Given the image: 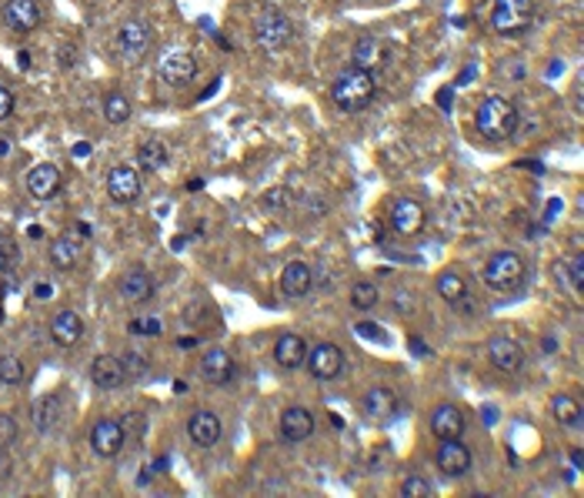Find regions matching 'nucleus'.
Wrapping results in <instances>:
<instances>
[{
	"mask_svg": "<svg viewBox=\"0 0 584 498\" xmlns=\"http://www.w3.org/2000/svg\"><path fill=\"white\" fill-rule=\"evenodd\" d=\"M534 21V0H498L491 11V27L498 34H521Z\"/></svg>",
	"mask_w": 584,
	"mask_h": 498,
	"instance_id": "nucleus-5",
	"label": "nucleus"
},
{
	"mask_svg": "<svg viewBox=\"0 0 584 498\" xmlns=\"http://www.w3.org/2000/svg\"><path fill=\"white\" fill-rule=\"evenodd\" d=\"M137 161L144 171H164L167 167V147L161 144V137H147L137 147Z\"/></svg>",
	"mask_w": 584,
	"mask_h": 498,
	"instance_id": "nucleus-30",
	"label": "nucleus"
},
{
	"mask_svg": "<svg viewBox=\"0 0 584 498\" xmlns=\"http://www.w3.org/2000/svg\"><path fill=\"white\" fill-rule=\"evenodd\" d=\"M364 412H368L371 418L384 422V418H391L398 412V398H394V392H388V388H371V392L364 394Z\"/></svg>",
	"mask_w": 584,
	"mask_h": 498,
	"instance_id": "nucleus-29",
	"label": "nucleus"
},
{
	"mask_svg": "<svg viewBox=\"0 0 584 498\" xmlns=\"http://www.w3.org/2000/svg\"><path fill=\"white\" fill-rule=\"evenodd\" d=\"M24 362L17 354H4L0 358V384H21L24 382Z\"/></svg>",
	"mask_w": 584,
	"mask_h": 498,
	"instance_id": "nucleus-35",
	"label": "nucleus"
},
{
	"mask_svg": "<svg viewBox=\"0 0 584 498\" xmlns=\"http://www.w3.org/2000/svg\"><path fill=\"white\" fill-rule=\"evenodd\" d=\"M388 218H391L394 234H401V238H414V234L424 231L428 214H424V208H421V201H414V197H398V201L391 204Z\"/></svg>",
	"mask_w": 584,
	"mask_h": 498,
	"instance_id": "nucleus-7",
	"label": "nucleus"
},
{
	"mask_svg": "<svg viewBox=\"0 0 584 498\" xmlns=\"http://www.w3.org/2000/svg\"><path fill=\"white\" fill-rule=\"evenodd\" d=\"M194 74H197V61L187 47H167V51L161 54V61H157V77L164 84H171V87L191 84Z\"/></svg>",
	"mask_w": 584,
	"mask_h": 498,
	"instance_id": "nucleus-6",
	"label": "nucleus"
},
{
	"mask_svg": "<svg viewBox=\"0 0 584 498\" xmlns=\"http://www.w3.org/2000/svg\"><path fill=\"white\" fill-rule=\"evenodd\" d=\"M558 278L568 281V291H571L574 298H581V291H584V258L581 254H574L571 261L558 264Z\"/></svg>",
	"mask_w": 584,
	"mask_h": 498,
	"instance_id": "nucleus-32",
	"label": "nucleus"
},
{
	"mask_svg": "<svg viewBox=\"0 0 584 498\" xmlns=\"http://www.w3.org/2000/svg\"><path fill=\"white\" fill-rule=\"evenodd\" d=\"M81 251H84V241H77L74 234H61V238L51 244V264L57 271H74L81 264Z\"/></svg>",
	"mask_w": 584,
	"mask_h": 498,
	"instance_id": "nucleus-26",
	"label": "nucleus"
},
{
	"mask_svg": "<svg viewBox=\"0 0 584 498\" xmlns=\"http://www.w3.org/2000/svg\"><path fill=\"white\" fill-rule=\"evenodd\" d=\"M308 372L318 378V382H334L341 372H344V352L338 344L331 342H321L314 348H308Z\"/></svg>",
	"mask_w": 584,
	"mask_h": 498,
	"instance_id": "nucleus-8",
	"label": "nucleus"
},
{
	"mask_svg": "<svg viewBox=\"0 0 584 498\" xmlns=\"http://www.w3.org/2000/svg\"><path fill=\"white\" fill-rule=\"evenodd\" d=\"M474 124H478V134L484 141H508L514 137L518 131V107L514 101L501 97V94H491V97H484L481 107H478V115H474Z\"/></svg>",
	"mask_w": 584,
	"mask_h": 498,
	"instance_id": "nucleus-1",
	"label": "nucleus"
},
{
	"mask_svg": "<svg viewBox=\"0 0 584 498\" xmlns=\"http://www.w3.org/2000/svg\"><path fill=\"white\" fill-rule=\"evenodd\" d=\"M314 415H311L308 408L301 405H291L284 408V415H281V435L287 438V442H308L311 435H314Z\"/></svg>",
	"mask_w": 584,
	"mask_h": 498,
	"instance_id": "nucleus-19",
	"label": "nucleus"
},
{
	"mask_svg": "<svg viewBox=\"0 0 584 498\" xmlns=\"http://www.w3.org/2000/svg\"><path fill=\"white\" fill-rule=\"evenodd\" d=\"M361 334H368V338H378V342H384V332L381 328H371V324H358Z\"/></svg>",
	"mask_w": 584,
	"mask_h": 498,
	"instance_id": "nucleus-41",
	"label": "nucleus"
},
{
	"mask_svg": "<svg viewBox=\"0 0 584 498\" xmlns=\"http://www.w3.org/2000/svg\"><path fill=\"white\" fill-rule=\"evenodd\" d=\"M311 284H314V278H311V268L304 261H291V264L281 271V291H284L287 298H304L311 291Z\"/></svg>",
	"mask_w": 584,
	"mask_h": 498,
	"instance_id": "nucleus-25",
	"label": "nucleus"
},
{
	"mask_svg": "<svg viewBox=\"0 0 584 498\" xmlns=\"http://www.w3.org/2000/svg\"><path fill=\"white\" fill-rule=\"evenodd\" d=\"M27 191H31L37 201H47L61 191V171L54 164H37L31 167V174H27Z\"/></svg>",
	"mask_w": 584,
	"mask_h": 498,
	"instance_id": "nucleus-24",
	"label": "nucleus"
},
{
	"mask_svg": "<svg viewBox=\"0 0 584 498\" xmlns=\"http://www.w3.org/2000/svg\"><path fill=\"white\" fill-rule=\"evenodd\" d=\"M401 495L404 498H431L434 495V485H431L424 475H408L404 485H401Z\"/></svg>",
	"mask_w": 584,
	"mask_h": 498,
	"instance_id": "nucleus-36",
	"label": "nucleus"
},
{
	"mask_svg": "<svg viewBox=\"0 0 584 498\" xmlns=\"http://www.w3.org/2000/svg\"><path fill=\"white\" fill-rule=\"evenodd\" d=\"M524 258L518 251H494L484 264V284L494 291H514L524 281Z\"/></svg>",
	"mask_w": 584,
	"mask_h": 498,
	"instance_id": "nucleus-3",
	"label": "nucleus"
},
{
	"mask_svg": "<svg viewBox=\"0 0 584 498\" xmlns=\"http://www.w3.org/2000/svg\"><path fill=\"white\" fill-rule=\"evenodd\" d=\"M197 344V338H177V348H184V352H191Z\"/></svg>",
	"mask_w": 584,
	"mask_h": 498,
	"instance_id": "nucleus-43",
	"label": "nucleus"
},
{
	"mask_svg": "<svg viewBox=\"0 0 584 498\" xmlns=\"http://www.w3.org/2000/svg\"><path fill=\"white\" fill-rule=\"evenodd\" d=\"M87 154H91V144H74V157H77V161Z\"/></svg>",
	"mask_w": 584,
	"mask_h": 498,
	"instance_id": "nucleus-42",
	"label": "nucleus"
},
{
	"mask_svg": "<svg viewBox=\"0 0 584 498\" xmlns=\"http://www.w3.org/2000/svg\"><path fill=\"white\" fill-rule=\"evenodd\" d=\"M17 435H21L17 422H14L11 415H0V452H4V448H11L14 442H17Z\"/></svg>",
	"mask_w": 584,
	"mask_h": 498,
	"instance_id": "nucleus-37",
	"label": "nucleus"
},
{
	"mask_svg": "<svg viewBox=\"0 0 584 498\" xmlns=\"http://www.w3.org/2000/svg\"><path fill=\"white\" fill-rule=\"evenodd\" d=\"M124 425L114 422V418H101L97 425L91 428V448L97 452L101 458H114L117 452L124 448Z\"/></svg>",
	"mask_w": 584,
	"mask_h": 498,
	"instance_id": "nucleus-16",
	"label": "nucleus"
},
{
	"mask_svg": "<svg viewBox=\"0 0 584 498\" xmlns=\"http://www.w3.org/2000/svg\"><path fill=\"white\" fill-rule=\"evenodd\" d=\"M464 432V415L458 405H438L434 412H431V435L441 438V442H448V438H461Z\"/></svg>",
	"mask_w": 584,
	"mask_h": 498,
	"instance_id": "nucleus-20",
	"label": "nucleus"
},
{
	"mask_svg": "<svg viewBox=\"0 0 584 498\" xmlns=\"http://www.w3.org/2000/svg\"><path fill=\"white\" fill-rule=\"evenodd\" d=\"M374 91H378V84H374V74L361 71V67H348V71H341L331 84V97H334V105L341 111H364V107L374 101Z\"/></svg>",
	"mask_w": 584,
	"mask_h": 498,
	"instance_id": "nucleus-2",
	"label": "nucleus"
},
{
	"mask_svg": "<svg viewBox=\"0 0 584 498\" xmlns=\"http://www.w3.org/2000/svg\"><path fill=\"white\" fill-rule=\"evenodd\" d=\"M201 374H204L211 384H231L237 378V362L224 348H207L201 354Z\"/></svg>",
	"mask_w": 584,
	"mask_h": 498,
	"instance_id": "nucleus-15",
	"label": "nucleus"
},
{
	"mask_svg": "<svg viewBox=\"0 0 584 498\" xmlns=\"http://www.w3.org/2000/svg\"><path fill=\"white\" fill-rule=\"evenodd\" d=\"M11 115H14V94H11V87L0 84V121H7Z\"/></svg>",
	"mask_w": 584,
	"mask_h": 498,
	"instance_id": "nucleus-39",
	"label": "nucleus"
},
{
	"mask_svg": "<svg viewBox=\"0 0 584 498\" xmlns=\"http://www.w3.org/2000/svg\"><path fill=\"white\" fill-rule=\"evenodd\" d=\"M144 184H141V171H134L127 164H117L111 167V174H107V194L111 201L117 204H134L137 197H141Z\"/></svg>",
	"mask_w": 584,
	"mask_h": 498,
	"instance_id": "nucleus-10",
	"label": "nucleus"
},
{
	"mask_svg": "<svg viewBox=\"0 0 584 498\" xmlns=\"http://www.w3.org/2000/svg\"><path fill=\"white\" fill-rule=\"evenodd\" d=\"M34 428L41 432V435H47V432H54V428L61 425V402L54 398V394H44V398H37L34 402Z\"/></svg>",
	"mask_w": 584,
	"mask_h": 498,
	"instance_id": "nucleus-27",
	"label": "nucleus"
},
{
	"mask_svg": "<svg viewBox=\"0 0 584 498\" xmlns=\"http://www.w3.org/2000/svg\"><path fill=\"white\" fill-rule=\"evenodd\" d=\"M488 358L504 374H514L524 368V348L514 338H508V334H494L491 342H488Z\"/></svg>",
	"mask_w": 584,
	"mask_h": 498,
	"instance_id": "nucleus-12",
	"label": "nucleus"
},
{
	"mask_svg": "<svg viewBox=\"0 0 584 498\" xmlns=\"http://www.w3.org/2000/svg\"><path fill=\"white\" fill-rule=\"evenodd\" d=\"M0 17H4V24H7L14 34H31L41 27V7H37V0H7V4L0 7Z\"/></svg>",
	"mask_w": 584,
	"mask_h": 498,
	"instance_id": "nucleus-11",
	"label": "nucleus"
},
{
	"mask_svg": "<svg viewBox=\"0 0 584 498\" xmlns=\"http://www.w3.org/2000/svg\"><path fill=\"white\" fill-rule=\"evenodd\" d=\"M391 57V47L384 41H378V37H361L358 44H354V67H361V71H381L384 64H388Z\"/></svg>",
	"mask_w": 584,
	"mask_h": 498,
	"instance_id": "nucleus-22",
	"label": "nucleus"
},
{
	"mask_svg": "<svg viewBox=\"0 0 584 498\" xmlns=\"http://www.w3.org/2000/svg\"><path fill=\"white\" fill-rule=\"evenodd\" d=\"M438 294H441L448 304H464V298H468V281H464L458 271H444L441 278H438Z\"/></svg>",
	"mask_w": 584,
	"mask_h": 498,
	"instance_id": "nucleus-31",
	"label": "nucleus"
},
{
	"mask_svg": "<svg viewBox=\"0 0 584 498\" xmlns=\"http://www.w3.org/2000/svg\"><path fill=\"white\" fill-rule=\"evenodd\" d=\"M91 382L104 392H117L127 382V368L117 354H97L91 362Z\"/></svg>",
	"mask_w": 584,
	"mask_h": 498,
	"instance_id": "nucleus-14",
	"label": "nucleus"
},
{
	"mask_svg": "<svg viewBox=\"0 0 584 498\" xmlns=\"http://www.w3.org/2000/svg\"><path fill=\"white\" fill-rule=\"evenodd\" d=\"M434 462H438V472H441V475L461 478L471 472V448L461 445V438H448V442L438 445Z\"/></svg>",
	"mask_w": 584,
	"mask_h": 498,
	"instance_id": "nucleus-9",
	"label": "nucleus"
},
{
	"mask_svg": "<svg viewBox=\"0 0 584 498\" xmlns=\"http://www.w3.org/2000/svg\"><path fill=\"white\" fill-rule=\"evenodd\" d=\"M274 362L284 372H298L301 364L308 362V342L301 334H281L274 344Z\"/></svg>",
	"mask_w": 584,
	"mask_h": 498,
	"instance_id": "nucleus-21",
	"label": "nucleus"
},
{
	"mask_svg": "<svg viewBox=\"0 0 584 498\" xmlns=\"http://www.w3.org/2000/svg\"><path fill=\"white\" fill-rule=\"evenodd\" d=\"M51 338L61 348H74L84 338V318L77 312H57L51 322Z\"/></svg>",
	"mask_w": 584,
	"mask_h": 498,
	"instance_id": "nucleus-23",
	"label": "nucleus"
},
{
	"mask_svg": "<svg viewBox=\"0 0 584 498\" xmlns=\"http://www.w3.org/2000/svg\"><path fill=\"white\" fill-rule=\"evenodd\" d=\"M51 294H54V291H51V284H47V281H37V284H34V298H37V302H47Z\"/></svg>",
	"mask_w": 584,
	"mask_h": 498,
	"instance_id": "nucleus-40",
	"label": "nucleus"
},
{
	"mask_svg": "<svg viewBox=\"0 0 584 498\" xmlns=\"http://www.w3.org/2000/svg\"><path fill=\"white\" fill-rule=\"evenodd\" d=\"M254 37H257V44H261V51H267V54L284 51L287 41H291V21H287L277 7H264L254 21Z\"/></svg>",
	"mask_w": 584,
	"mask_h": 498,
	"instance_id": "nucleus-4",
	"label": "nucleus"
},
{
	"mask_svg": "<svg viewBox=\"0 0 584 498\" xmlns=\"http://www.w3.org/2000/svg\"><path fill=\"white\" fill-rule=\"evenodd\" d=\"M161 332H164L161 318H134L131 322V334H161Z\"/></svg>",
	"mask_w": 584,
	"mask_h": 498,
	"instance_id": "nucleus-38",
	"label": "nucleus"
},
{
	"mask_svg": "<svg viewBox=\"0 0 584 498\" xmlns=\"http://www.w3.org/2000/svg\"><path fill=\"white\" fill-rule=\"evenodd\" d=\"M411 344H414V352H418V354H424V352H428V348H424V344H421V338H411Z\"/></svg>",
	"mask_w": 584,
	"mask_h": 498,
	"instance_id": "nucleus-44",
	"label": "nucleus"
},
{
	"mask_svg": "<svg viewBox=\"0 0 584 498\" xmlns=\"http://www.w3.org/2000/svg\"><path fill=\"white\" fill-rule=\"evenodd\" d=\"M147 47H151V27L144 21H127L117 31V51L124 61H141Z\"/></svg>",
	"mask_w": 584,
	"mask_h": 498,
	"instance_id": "nucleus-13",
	"label": "nucleus"
},
{
	"mask_svg": "<svg viewBox=\"0 0 584 498\" xmlns=\"http://www.w3.org/2000/svg\"><path fill=\"white\" fill-rule=\"evenodd\" d=\"M551 415L561 428H581L584 415H581V402L571 398V394H554L551 398Z\"/></svg>",
	"mask_w": 584,
	"mask_h": 498,
	"instance_id": "nucleus-28",
	"label": "nucleus"
},
{
	"mask_svg": "<svg viewBox=\"0 0 584 498\" xmlns=\"http://www.w3.org/2000/svg\"><path fill=\"white\" fill-rule=\"evenodd\" d=\"M104 117H107V124H127V117H131V101L117 91L107 94V101H104Z\"/></svg>",
	"mask_w": 584,
	"mask_h": 498,
	"instance_id": "nucleus-33",
	"label": "nucleus"
},
{
	"mask_svg": "<svg viewBox=\"0 0 584 498\" xmlns=\"http://www.w3.org/2000/svg\"><path fill=\"white\" fill-rule=\"evenodd\" d=\"M117 294H121L127 304H147L154 298V278L141 268H131L117 281Z\"/></svg>",
	"mask_w": 584,
	"mask_h": 498,
	"instance_id": "nucleus-17",
	"label": "nucleus"
},
{
	"mask_svg": "<svg viewBox=\"0 0 584 498\" xmlns=\"http://www.w3.org/2000/svg\"><path fill=\"white\" fill-rule=\"evenodd\" d=\"M187 435H191L194 445L214 448L221 442V435H224V425H221V418L214 412H194L191 422H187Z\"/></svg>",
	"mask_w": 584,
	"mask_h": 498,
	"instance_id": "nucleus-18",
	"label": "nucleus"
},
{
	"mask_svg": "<svg viewBox=\"0 0 584 498\" xmlns=\"http://www.w3.org/2000/svg\"><path fill=\"white\" fill-rule=\"evenodd\" d=\"M351 304H354L358 312H371V308L378 304V288H374L371 281H358V284L351 288Z\"/></svg>",
	"mask_w": 584,
	"mask_h": 498,
	"instance_id": "nucleus-34",
	"label": "nucleus"
}]
</instances>
